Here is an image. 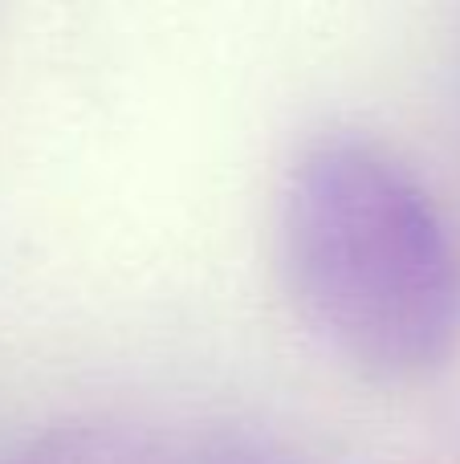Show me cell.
Wrapping results in <instances>:
<instances>
[{
  "label": "cell",
  "mask_w": 460,
  "mask_h": 464,
  "mask_svg": "<svg viewBox=\"0 0 460 464\" xmlns=\"http://www.w3.org/2000/svg\"><path fill=\"white\" fill-rule=\"evenodd\" d=\"M277 265L298 318L347 367L416 379L460 334V253L424 184L359 135L293 155L277 196Z\"/></svg>",
  "instance_id": "cell-1"
},
{
  "label": "cell",
  "mask_w": 460,
  "mask_h": 464,
  "mask_svg": "<svg viewBox=\"0 0 460 464\" xmlns=\"http://www.w3.org/2000/svg\"><path fill=\"white\" fill-rule=\"evenodd\" d=\"M0 464H298L285 444L241 424L94 420L29 440Z\"/></svg>",
  "instance_id": "cell-2"
}]
</instances>
